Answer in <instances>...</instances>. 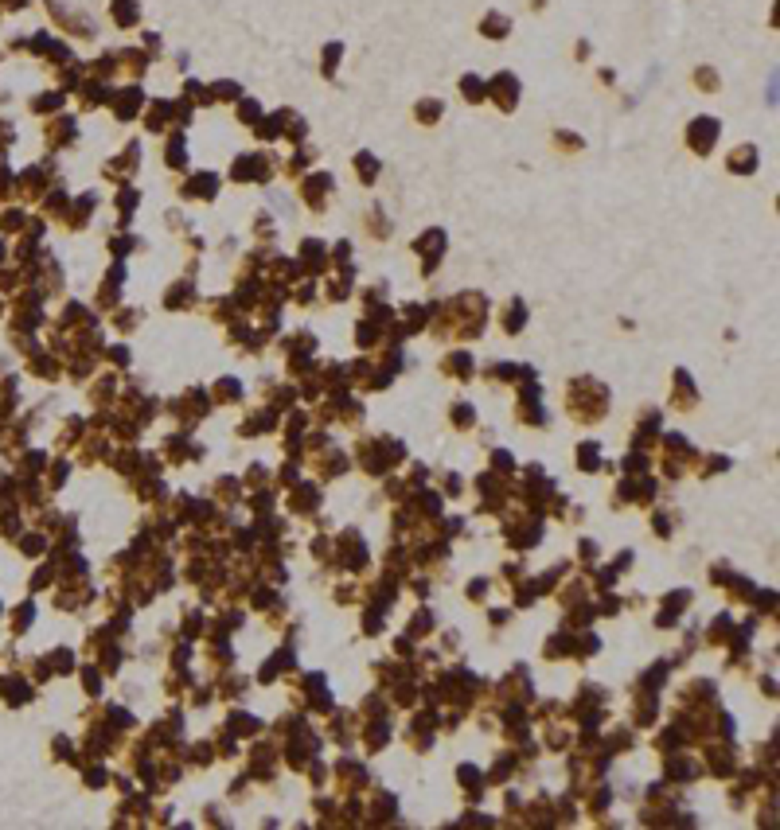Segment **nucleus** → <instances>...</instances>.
<instances>
[{
	"mask_svg": "<svg viewBox=\"0 0 780 830\" xmlns=\"http://www.w3.org/2000/svg\"><path fill=\"white\" fill-rule=\"evenodd\" d=\"M113 12H118L121 24H133V16H137V8L129 4V0H118V8H113Z\"/></svg>",
	"mask_w": 780,
	"mask_h": 830,
	"instance_id": "nucleus-1",
	"label": "nucleus"
},
{
	"mask_svg": "<svg viewBox=\"0 0 780 830\" xmlns=\"http://www.w3.org/2000/svg\"><path fill=\"white\" fill-rule=\"evenodd\" d=\"M503 27H508V20H503V16H492V20H488V36H503Z\"/></svg>",
	"mask_w": 780,
	"mask_h": 830,
	"instance_id": "nucleus-2",
	"label": "nucleus"
}]
</instances>
